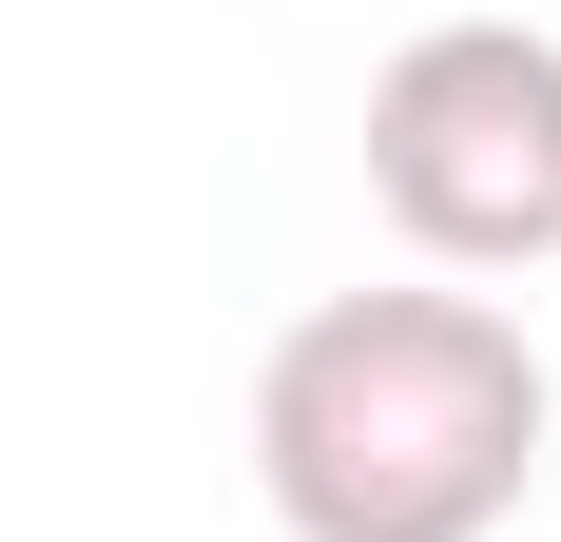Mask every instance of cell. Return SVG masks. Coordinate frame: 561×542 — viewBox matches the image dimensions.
<instances>
[{"mask_svg": "<svg viewBox=\"0 0 561 542\" xmlns=\"http://www.w3.org/2000/svg\"><path fill=\"white\" fill-rule=\"evenodd\" d=\"M368 194L426 271H542L561 252V39L542 20H426L368 78Z\"/></svg>", "mask_w": 561, "mask_h": 542, "instance_id": "cell-2", "label": "cell"}, {"mask_svg": "<svg viewBox=\"0 0 561 542\" xmlns=\"http://www.w3.org/2000/svg\"><path fill=\"white\" fill-rule=\"evenodd\" d=\"M561 387L484 291H330L252 369V485L290 542H504Z\"/></svg>", "mask_w": 561, "mask_h": 542, "instance_id": "cell-1", "label": "cell"}]
</instances>
